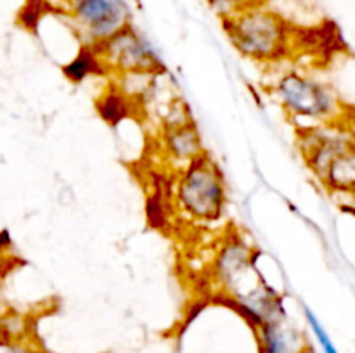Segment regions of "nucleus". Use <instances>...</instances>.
I'll use <instances>...</instances> for the list:
<instances>
[{"label": "nucleus", "mask_w": 355, "mask_h": 353, "mask_svg": "<svg viewBox=\"0 0 355 353\" xmlns=\"http://www.w3.org/2000/svg\"><path fill=\"white\" fill-rule=\"evenodd\" d=\"M232 47L246 59L272 64L290 55L295 28L266 3H255L222 19Z\"/></svg>", "instance_id": "f257e3e1"}, {"label": "nucleus", "mask_w": 355, "mask_h": 353, "mask_svg": "<svg viewBox=\"0 0 355 353\" xmlns=\"http://www.w3.org/2000/svg\"><path fill=\"white\" fill-rule=\"evenodd\" d=\"M175 197L180 211L194 221L210 224L224 215L227 203L224 176L207 152L180 168Z\"/></svg>", "instance_id": "f03ea898"}, {"label": "nucleus", "mask_w": 355, "mask_h": 353, "mask_svg": "<svg viewBox=\"0 0 355 353\" xmlns=\"http://www.w3.org/2000/svg\"><path fill=\"white\" fill-rule=\"evenodd\" d=\"M274 97L291 120L329 121L338 102L328 85L298 71H288L274 85Z\"/></svg>", "instance_id": "7ed1b4c3"}, {"label": "nucleus", "mask_w": 355, "mask_h": 353, "mask_svg": "<svg viewBox=\"0 0 355 353\" xmlns=\"http://www.w3.org/2000/svg\"><path fill=\"white\" fill-rule=\"evenodd\" d=\"M64 12L90 48L132 24L127 0H71Z\"/></svg>", "instance_id": "20e7f679"}, {"label": "nucleus", "mask_w": 355, "mask_h": 353, "mask_svg": "<svg viewBox=\"0 0 355 353\" xmlns=\"http://www.w3.org/2000/svg\"><path fill=\"white\" fill-rule=\"evenodd\" d=\"M94 57L99 59L103 66L113 69L118 75H137V73H159L163 69L162 61L153 51L149 42L127 26L114 33L107 40L92 47Z\"/></svg>", "instance_id": "39448f33"}, {"label": "nucleus", "mask_w": 355, "mask_h": 353, "mask_svg": "<svg viewBox=\"0 0 355 353\" xmlns=\"http://www.w3.org/2000/svg\"><path fill=\"white\" fill-rule=\"evenodd\" d=\"M255 329L259 353H302L309 346L300 329L288 322V315Z\"/></svg>", "instance_id": "423d86ee"}, {"label": "nucleus", "mask_w": 355, "mask_h": 353, "mask_svg": "<svg viewBox=\"0 0 355 353\" xmlns=\"http://www.w3.org/2000/svg\"><path fill=\"white\" fill-rule=\"evenodd\" d=\"M163 151L172 161L179 163L180 166L189 165L201 154H205L203 142H201L200 132L193 121L177 127L163 128Z\"/></svg>", "instance_id": "0eeeda50"}, {"label": "nucleus", "mask_w": 355, "mask_h": 353, "mask_svg": "<svg viewBox=\"0 0 355 353\" xmlns=\"http://www.w3.org/2000/svg\"><path fill=\"white\" fill-rule=\"evenodd\" d=\"M321 180L329 190L336 194L355 190V145L343 151L329 163Z\"/></svg>", "instance_id": "6e6552de"}, {"label": "nucleus", "mask_w": 355, "mask_h": 353, "mask_svg": "<svg viewBox=\"0 0 355 353\" xmlns=\"http://www.w3.org/2000/svg\"><path fill=\"white\" fill-rule=\"evenodd\" d=\"M304 314H305V320H307V324H309V327H311L312 334H314L315 339H318V343H319V346H321L322 353H340L338 350H336L335 343L331 341L329 334L326 332V329L322 327V324L319 322V318L314 315V311L309 310V308L305 307Z\"/></svg>", "instance_id": "1a4fd4ad"}, {"label": "nucleus", "mask_w": 355, "mask_h": 353, "mask_svg": "<svg viewBox=\"0 0 355 353\" xmlns=\"http://www.w3.org/2000/svg\"><path fill=\"white\" fill-rule=\"evenodd\" d=\"M207 2L220 19H227L232 14L239 12L250 6H255V3H262L263 0H207Z\"/></svg>", "instance_id": "9d476101"}, {"label": "nucleus", "mask_w": 355, "mask_h": 353, "mask_svg": "<svg viewBox=\"0 0 355 353\" xmlns=\"http://www.w3.org/2000/svg\"><path fill=\"white\" fill-rule=\"evenodd\" d=\"M0 353H38L12 336H0Z\"/></svg>", "instance_id": "9b49d317"}, {"label": "nucleus", "mask_w": 355, "mask_h": 353, "mask_svg": "<svg viewBox=\"0 0 355 353\" xmlns=\"http://www.w3.org/2000/svg\"><path fill=\"white\" fill-rule=\"evenodd\" d=\"M338 196L342 197L340 206L345 211H349V213L355 215V190H352V192H340Z\"/></svg>", "instance_id": "f8f14e48"}, {"label": "nucleus", "mask_w": 355, "mask_h": 353, "mask_svg": "<svg viewBox=\"0 0 355 353\" xmlns=\"http://www.w3.org/2000/svg\"><path fill=\"white\" fill-rule=\"evenodd\" d=\"M0 336H6V314L2 303H0Z\"/></svg>", "instance_id": "ddd939ff"}, {"label": "nucleus", "mask_w": 355, "mask_h": 353, "mask_svg": "<svg viewBox=\"0 0 355 353\" xmlns=\"http://www.w3.org/2000/svg\"><path fill=\"white\" fill-rule=\"evenodd\" d=\"M69 2H71V0H54V3H55V6H59V7H61L62 10H64L66 7H68V3H69Z\"/></svg>", "instance_id": "4468645a"}, {"label": "nucleus", "mask_w": 355, "mask_h": 353, "mask_svg": "<svg viewBox=\"0 0 355 353\" xmlns=\"http://www.w3.org/2000/svg\"><path fill=\"white\" fill-rule=\"evenodd\" d=\"M302 353H315V350L312 348V346H307V348H305Z\"/></svg>", "instance_id": "2eb2a0df"}]
</instances>
